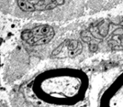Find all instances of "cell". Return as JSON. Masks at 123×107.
I'll list each match as a JSON object with an SVG mask.
<instances>
[{"label": "cell", "mask_w": 123, "mask_h": 107, "mask_svg": "<svg viewBox=\"0 0 123 107\" xmlns=\"http://www.w3.org/2000/svg\"><path fill=\"white\" fill-rule=\"evenodd\" d=\"M33 36H47L49 35H53V29L46 25L40 26L37 27H35L32 30H31Z\"/></svg>", "instance_id": "obj_1"}, {"label": "cell", "mask_w": 123, "mask_h": 107, "mask_svg": "<svg viewBox=\"0 0 123 107\" xmlns=\"http://www.w3.org/2000/svg\"><path fill=\"white\" fill-rule=\"evenodd\" d=\"M19 6L24 11H34L35 7L27 1L25 0H19L18 1Z\"/></svg>", "instance_id": "obj_2"}]
</instances>
